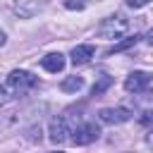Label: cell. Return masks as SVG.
Masks as SVG:
<instances>
[{"label":"cell","instance_id":"14","mask_svg":"<svg viewBox=\"0 0 153 153\" xmlns=\"http://www.w3.org/2000/svg\"><path fill=\"white\" fill-rule=\"evenodd\" d=\"M65 7H69V10H81V7H84V2H72V0H67V2H65Z\"/></svg>","mask_w":153,"mask_h":153},{"label":"cell","instance_id":"15","mask_svg":"<svg viewBox=\"0 0 153 153\" xmlns=\"http://www.w3.org/2000/svg\"><path fill=\"white\" fill-rule=\"evenodd\" d=\"M7 98H10V96H7V91L0 86V105H5V103H7Z\"/></svg>","mask_w":153,"mask_h":153},{"label":"cell","instance_id":"3","mask_svg":"<svg viewBox=\"0 0 153 153\" xmlns=\"http://www.w3.org/2000/svg\"><path fill=\"white\" fill-rule=\"evenodd\" d=\"M98 136H100L98 124H93V122H84V124L72 127V136H69V141H72L74 146H88V143H93Z\"/></svg>","mask_w":153,"mask_h":153},{"label":"cell","instance_id":"18","mask_svg":"<svg viewBox=\"0 0 153 153\" xmlns=\"http://www.w3.org/2000/svg\"><path fill=\"white\" fill-rule=\"evenodd\" d=\"M124 153H127V151H124Z\"/></svg>","mask_w":153,"mask_h":153},{"label":"cell","instance_id":"1","mask_svg":"<svg viewBox=\"0 0 153 153\" xmlns=\"http://www.w3.org/2000/svg\"><path fill=\"white\" fill-rule=\"evenodd\" d=\"M127 29H129V19L124 14H110L98 24L96 33L100 38H120V36L127 33Z\"/></svg>","mask_w":153,"mask_h":153},{"label":"cell","instance_id":"13","mask_svg":"<svg viewBox=\"0 0 153 153\" xmlns=\"http://www.w3.org/2000/svg\"><path fill=\"white\" fill-rule=\"evenodd\" d=\"M151 0H127V5L129 7H134V10H139V7H146Z\"/></svg>","mask_w":153,"mask_h":153},{"label":"cell","instance_id":"8","mask_svg":"<svg viewBox=\"0 0 153 153\" xmlns=\"http://www.w3.org/2000/svg\"><path fill=\"white\" fill-rule=\"evenodd\" d=\"M43 5L45 0H14V12L22 17H33Z\"/></svg>","mask_w":153,"mask_h":153},{"label":"cell","instance_id":"17","mask_svg":"<svg viewBox=\"0 0 153 153\" xmlns=\"http://www.w3.org/2000/svg\"><path fill=\"white\" fill-rule=\"evenodd\" d=\"M53 153H65V151H53Z\"/></svg>","mask_w":153,"mask_h":153},{"label":"cell","instance_id":"16","mask_svg":"<svg viewBox=\"0 0 153 153\" xmlns=\"http://www.w3.org/2000/svg\"><path fill=\"white\" fill-rule=\"evenodd\" d=\"M5 43H7V33H5V31H0V48H2Z\"/></svg>","mask_w":153,"mask_h":153},{"label":"cell","instance_id":"7","mask_svg":"<svg viewBox=\"0 0 153 153\" xmlns=\"http://www.w3.org/2000/svg\"><path fill=\"white\" fill-rule=\"evenodd\" d=\"M65 65H67V62H65V55H62V53H50V55L41 57V67H43L45 72H50V74L62 72Z\"/></svg>","mask_w":153,"mask_h":153},{"label":"cell","instance_id":"9","mask_svg":"<svg viewBox=\"0 0 153 153\" xmlns=\"http://www.w3.org/2000/svg\"><path fill=\"white\" fill-rule=\"evenodd\" d=\"M93 55H96V48L91 43H81V45H74L72 48V62L74 65H86Z\"/></svg>","mask_w":153,"mask_h":153},{"label":"cell","instance_id":"6","mask_svg":"<svg viewBox=\"0 0 153 153\" xmlns=\"http://www.w3.org/2000/svg\"><path fill=\"white\" fill-rule=\"evenodd\" d=\"M148 86H151V74L148 72H131L124 79V91H129V93L148 91Z\"/></svg>","mask_w":153,"mask_h":153},{"label":"cell","instance_id":"5","mask_svg":"<svg viewBox=\"0 0 153 153\" xmlns=\"http://www.w3.org/2000/svg\"><path fill=\"white\" fill-rule=\"evenodd\" d=\"M131 117H134V112L129 108H122V105H117V108H103L98 112V120L105 122V124H124Z\"/></svg>","mask_w":153,"mask_h":153},{"label":"cell","instance_id":"4","mask_svg":"<svg viewBox=\"0 0 153 153\" xmlns=\"http://www.w3.org/2000/svg\"><path fill=\"white\" fill-rule=\"evenodd\" d=\"M69 134H72V127H69V122H67L65 115H57V117L50 120V124H48V136H50L53 143H62V141H67Z\"/></svg>","mask_w":153,"mask_h":153},{"label":"cell","instance_id":"11","mask_svg":"<svg viewBox=\"0 0 153 153\" xmlns=\"http://www.w3.org/2000/svg\"><path fill=\"white\" fill-rule=\"evenodd\" d=\"M139 38H141V36H129V38H124V41H120V43L110 45V48L105 50V55H112V53H122V50H129V48H134V45L139 43Z\"/></svg>","mask_w":153,"mask_h":153},{"label":"cell","instance_id":"10","mask_svg":"<svg viewBox=\"0 0 153 153\" xmlns=\"http://www.w3.org/2000/svg\"><path fill=\"white\" fill-rule=\"evenodd\" d=\"M60 88L65 91V93H76V91H81L84 88V79L81 76H67V79H62V84H60Z\"/></svg>","mask_w":153,"mask_h":153},{"label":"cell","instance_id":"12","mask_svg":"<svg viewBox=\"0 0 153 153\" xmlns=\"http://www.w3.org/2000/svg\"><path fill=\"white\" fill-rule=\"evenodd\" d=\"M110 86H112V76H108V74H100V76H98V81L93 84L91 93H93V96H100V93H105Z\"/></svg>","mask_w":153,"mask_h":153},{"label":"cell","instance_id":"2","mask_svg":"<svg viewBox=\"0 0 153 153\" xmlns=\"http://www.w3.org/2000/svg\"><path fill=\"white\" fill-rule=\"evenodd\" d=\"M36 84H38V76H33V74L26 72V69H12L10 76H7V88H10L14 96H22V93L31 91Z\"/></svg>","mask_w":153,"mask_h":153}]
</instances>
